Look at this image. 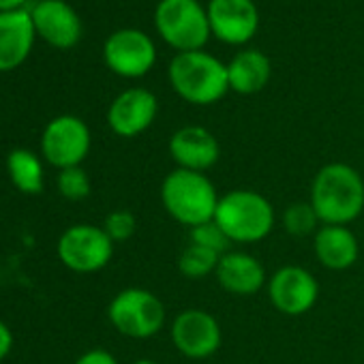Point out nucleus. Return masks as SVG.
<instances>
[{
	"mask_svg": "<svg viewBox=\"0 0 364 364\" xmlns=\"http://www.w3.org/2000/svg\"><path fill=\"white\" fill-rule=\"evenodd\" d=\"M309 202L321 225H349L364 210V178L347 163H328L311 182Z\"/></svg>",
	"mask_w": 364,
	"mask_h": 364,
	"instance_id": "nucleus-1",
	"label": "nucleus"
},
{
	"mask_svg": "<svg viewBox=\"0 0 364 364\" xmlns=\"http://www.w3.org/2000/svg\"><path fill=\"white\" fill-rule=\"evenodd\" d=\"M221 196L208 173L171 169L161 182V204L165 213L189 230L215 221Z\"/></svg>",
	"mask_w": 364,
	"mask_h": 364,
	"instance_id": "nucleus-2",
	"label": "nucleus"
},
{
	"mask_svg": "<svg viewBox=\"0 0 364 364\" xmlns=\"http://www.w3.org/2000/svg\"><path fill=\"white\" fill-rule=\"evenodd\" d=\"M167 75L173 92L191 105H213L230 92L228 65L204 50L176 54Z\"/></svg>",
	"mask_w": 364,
	"mask_h": 364,
	"instance_id": "nucleus-3",
	"label": "nucleus"
},
{
	"mask_svg": "<svg viewBox=\"0 0 364 364\" xmlns=\"http://www.w3.org/2000/svg\"><path fill=\"white\" fill-rule=\"evenodd\" d=\"M274 221L277 215L270 200L253 189L228 191L221 196L215 213V223L236 245L262 242L274 230Z\"/></svg>",
	"mask_w": 364,
	"mask_h": 364,
	"instance_id": "nucleus-4",
	"label": "nucleus"
},
{
	"mask_svg": "<svg viewBox=\"0 0 364 364\" xmlns=\"http://www.w3.org/2000/svg\"><path fill=\"white\" fill-rule=\"evenodd\" d=\"M154 26L178 54L204 50L213 35L208 11L198 0H161L154 11Z\"/></svg>",
	"mask_w": 364,
	"mask_h": 364,
	"instance_id": "nucleus-5",
	"label": "nucleus"
},
{
	"mask_svg": "<svg viewBox=\"0 0 364 364\" xmlns=\"http://www.w3.org/2000/svg\"><path fill=\"white\" fill-rule=\"evenodd\" d=\"M112 326L129 338H150L165 326L167 313L156 294L144 287H127L107 306Z\"/></svg>",
	"mask_w": 364,
	"mask_h": 364,
	"instance_id": "nucleus-6",
	"label": "nucleus"
},
{
	"mask_svg": "<svg viewBox=\"0 0 364 364\" xmlns=\"http://www.w3.org/2000/svg\"><path fill=\"white\" fill-rule=\"evenodd\" d=\"M114 255V242L103 228L80 223L69 228L58 240L60 262L80 274L103 270Z\"/></svg>",
	"mask_w": 364,
	"mask_h": 364,
	"instance_id": "nucleus-7",
	"label": "nucleus"
},
{
	"mask_svg": "<svg viewBox=\"0 0 364 364\" xmlns=\"http://www.w3.org/2000/svg\"><path fill=\"white\" fill-rule=\"evenodd\" d=\"M169 336L178 353L189 360H206L215 355L223 343L221 323L204 309L180 311L169 326Z\"/></svg>",
	"mask_w": 364,
	"mask_h": 364,
	"instance_id": "nucleus-8",
	"label": "nucleus"
},
{
	"mask_svg": "<svg viewBox=\"0 0 364 364\" xmlns=\"http://www.w3.org/2000/svg\"><path fill=\"white\" fill-rule=\"evenodd\" d=\"M41 152L46 161L58 169L82 165L90 152L88 124L71 114L50 120L41 135Z\"/></svg>",
	"mask_w": 364,
	"mask_h": 364,
	"instance_id": "nucleus-9",
	"label": "nucleus"
},
{
	"mask_svg": "<svg viewBox=\"0 0 364 364\" xmlns=\"http://www.w3.org/2000/svg\"><path fill=\"white\" fill-rule=\"evenodd\" d=\"M266 291L270 304L279 313L287 317H300L317 304L319 283L302 266H283L268 277Z\"/></svg>",
	"mask_w": 364,
	"mask_h": 364,
	"instance_id": "nucleus-10",
	"label": "nucleus"
},
{
	"mask_svg": "<svg viewBox=\"0 0 364 364\" xmlns=\"http://www.w3.org/2000/svg\"><path fill=\"white\" fill-rule=\"evenodd\" d=\"M103 60L109 71L120 77H144L156 63L152 39L137 28H120L112 33L103 46Z\"/></svg>",
	"mask_w": 364,
	"mask_h": 364,
	"instance_id": "nucleus-11",
	"label": "nucleus"
},
{
	"mask_svg": "<svg viewBox=\"0 0 364 364\" xmlns=\"http://www.w3.org/2000/svg\"><path fill=\"white\" fill-rule=\"evenodd\" d=\"M206 11L213 35L228 46L249 43L259 28V11L253 0H210Z\"/></svg>",
	"mask_w": 364,
	"mask_h": 364,
	"instance_id": "nucleus-12",
	"label": "nucleus"
},
{
	"mask_svg": "<svg viewBox=\"0 0 364 364\" xmlns=\"http://www.w3.org/2000/svg\"><path fill=\"white\" fill-rule=\"evenodd\" d=\"M167 150L178 169H189L200 173L213 169L221 159V144L215 137V133L198 124L178 129L169 137Z\"/></svg>",
	"mask_w": 364,
	"mask_h": 364,
	"instance_id": "nucleus-13",
	"label": "nucleus"
},
{
	"mask_svg": "<svg viewBox=\"0 0 364 364\" xmlns=\"http://www.w3.org/2000/svg\"><path fill=\"white\" fill-rule=\"evenodd\" d=\"M31 18L37 35L56 50H71L82 39V20L65 0H39Z\"/></svg>",
	"mask_w": 364,
	"mask_h": 364,
	"instance_id": "nucleus-14",
	"label": "nucleus"
},
{
	"mask_svg": "<svg viewBox=\"0 0 364 364\" xmlns=\"http://www.w3.org/2000/svg\"><path fill=\"white\" fill-rule=\"evenodd\" d=\"M156 114L159 101L150 90L129 88L112 101L107 109V124L118 137H137L152 127Z\"/></svg>",
	"mask_w": 364,
	"mask_h": 364,
	"instance_id": "nucleus-15",
	"label": "nucleus"
},
{
	"mask_svg": "<svg viewBox=\"0 0 364 364\" xmlns=\"http://www.w3.org/2000/svg\"><path fill=\"white\" fill-rule=\"evenodd\" d=\"M215 279L232 296H255L268 283L266 268L257 257L245 251H225L217 264Z\"/></svg>",
	"mask_w": 364,
	"mask_h": 364,
	"instance_id": "nucleus-16",
	"label": "nucleus"
},
{
	"mask_svg": "<svg viewBox=\"0 0 364 364\" xmlns=\"http://www.w3.org/2000/svg\"><path fill=\"white\" fill-rule=\"evenodd\" d=\"M35 24L31 11L16 9L0 14V73L22 67L35 46Z\"/></svg>",
	"mask_w": 364,
	"mask_h": 364,
	"instance_id": "nucleus-17",
	"label": "nucleus"
},
{
	"mask_svg": "<svg viewBox=\"0 0 364 364\" xmlns=\"http://www.w3.org/2000/svg\"><path fill=\"white\" fill-rule=\"evenodd\" d=\"M313 251L317 262L334 272L351 268L360 257L358 238L347 225H321L313 236Z\"/></svg>",
	"mask_w": 364,
	"mask_h": 364,
	"instance_id": "nucleus-18",
	"label": "nucleus"
},
{
	"mask_svg": "<svg viewBox=\"0 0 364 364\" xmlns=\"http://www.w3.org/2000/svg\"><path fill=\"white\" fill-rule=\"evenodd\" d=\"M272 67L266 54L259 50H242L228 65L230 90L238 95H255L270 82Z\"/></svg>",
	"mask_w": 364,
	"mask_h": 364,
	"instance_id": "nucleus-19",
	"label": "nucleus"
},
{
	"mask_svg": "<svg viewBox=\"0 0 364 364\" xmlns=\"http://www.w3.org/2000/svg\"><path fill=\"white\" fill-rule=\"evenodd\" d=\"M7 169L11 182L22 193L37 196L43 191V163L35 152L26 148L11 150L7 156Z\"/></svg>",
	"mask_w": 364,
	"mask_h": 364,
	"instance_id": "nucleus-20",
	"label": "nucleus"
},
{
	"mask_svg": "<svg viewBox=\"0 0 364 364\" xmlns=\"http://www.w3.org/2000/svg\"><path fill=\"white\" fill-rule=\"evenodd\" d=\"M219 259H221L219 253L189 242L185 249H182V253L178 257V272L185 277V279L202 281V279L215 274Z\"/></svg>",
	"mask_w": 364,
	"mask_h": 364,
	"instance_id": "nucleus-21",
	"label": "nucleus"
},
{
	"mask_svg": "<svg viewBox=\"0 0 364 364\" xmlns=\"http://www.w3.org/2000/svg\"><path fill=\"white\" fill-rule=\"evenodd\" d=\"M283 230L294 236V238H306V236H315L317 230L321 228V221L315 213V208L311 206V202H296L289 204L281 217Z\"/></svg>",
	"mask_w": 364,
	"mask_h": 364,
	"instance_id": "nucleus-22",
	"label": "nucleus"
},
{
	"mask_svg": "<svg viewBox=\"0 0 364 364\" xmlns=\"http://www.w3.org/2000/svg\"><path fill=\"white\" fill-rule=\"evenodd\" d=\"M56 185H58L60 196L71 202H77V200H84L90 196V178L80 165L60 169V173L56 178Z\"/></svg>",
	"mask_w": 364,
	"mask_h": 364,
	"instance_id": "nucleus-23",
	"label": "nucleus"
},
{
	"mask_svg": "<svg viewBox=\"0 0 364 364\" xmlns=\"http://www.w3.org/2000/svg\"><path fill=\"white\" fill-rule=\"evenodd\" d=\"M189 242L198 245V247H204V249H210V251H215L219 255L230 251L228 247L232 245L228 240V236L223 234V230L215 221H208L204 225H198V228L189 230Z\"/></svg>",
	"mask_w": 364,
	"mask_h": 364,
	"instance_id": "nucleus-24",
	"label": "nucleus"
},
{
	"mask_svg": "<svg viewBox=\"0 0 364 364\" xmlns=\"http://www.w3.org/2000/svg\"><path fill=\"white\" fill-rule=\"evenodd\" d=\"M103 230L112 238L114 245L116 242H127L137 232V219H135V215L131 210H114V213H109L105 217Z\"/></svg>",
	"mask_w": 364,
	"mask_h": 364,
	"instance_id": "nucleus-25",
	"label": "nucleus"
},
{
	"mask_svg": "<svg viewBox=\"0 0 364 364\" xmlns=\"http://www.w3.org/2000/svg\"><path fill=\"white\" fill-rule=\"evenodd\" d=\"M75 364H118V360L114 358V353L105 349H90L84 355H80Z\"/></svg>",
	"mask_w": 364,
	"mask_h": 364,
	"instance_id": "nucleus-26",
	"label": "nucleus"
},
{
	"mask_svg": "<svg viewBox=\"0 0 364 364\" xmlns=\"http://www.w3.org/2000/svg\"><path fill=\"white\" fill-rule=\"evenodd\" d=\"M14 347V334L5 321H0V360H5L11 353Z\"/></svg>",
	"mask_w": 364,
	"mask_h": 364,
	"instance_id": "nucleus-27",
	"label": "nucleus"
},
{
	"mask_svg": "<svg viewBox=\"0 0 364 364\" xmlns=\"http://www.w3.org/2000/svg\"><path fill=\"white\" fill-rule=\"evenodd\" d=\"M26 0H0V14L3 11H16V9H22V5Z\"/></svg>",
	"mask_w": 364,
	"mask_h": 364,
	"instance_id": "nucleus-28",
	"label": "nucleus"
},
{
	"mask_svg": "<svg viewBox=\"0 0 364 364\" xmlns=\"http://www.w3.org/2000/svg\"><path fill=\"white\" fill-rule=\"evenodd\" d=\"M133 364H156L154 360H148V358H144V360H135Z\"/></svg>",
	"mask_w": 364,
	"mask_h": 364,
	"instance_id": "nucleus-29",
	"label": "nucleus"
}]
</instances>
